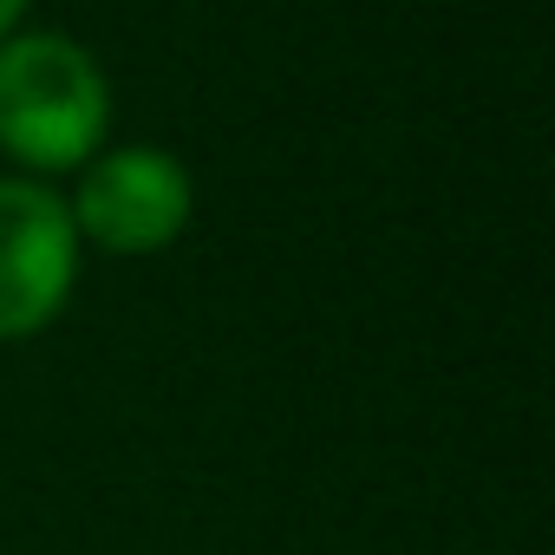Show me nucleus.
Listing matches in <instances>:
<instances>
[{"instance_id": "1", "label": "nucleus", "mask_w": 555, "mask_h": 555, "mask_svg": "<svg viewBox=\"0 0 555 555\" xmlns=\"http://www.w3.org/2000/svg\"><path fill=\"white\" fill-rule=\"evenodd\" d=\"M112 79L73 34L21 27L0 40V151L21 177H66L105 151Z\"/></svg>"}, {"instance_id": "2", "label": "nucleus", "mask_w": 555, "mask_h": 555, "mask_svg": "<svg viewBox=\"0 0 555 555\" xmlns=\"http://www.w3.org/2000/svg\"><path fill=\"white\" fill-rule=\"evenodd\" d=\"M73 177L79 183L66 196V216L79 248L118 255V261L164 255L196 216V177L164 144H112L86 157Z\"/></svg>"}, {"instance_id": "3", "label": "nucleus", "mask_w": 555, "mask_h": 555, "mask_svg": "<svg viewBox=\"0 0 555 555\" xmlns=\"http://www.w3.org/2000/svg\"><path fill=\"white\" fill-rule=\"evenodd\" d=\"M79 282V235L47 177H0V340L47 334Z\"/></svg>"}, {"instance_id": "4", "label": "nucleus", "mask_w": 555, "mask_h": 555, "mask_svg": "<svg viewBox=\"0 0 555 555\" xmlns=\"http://www.w3.org/2000/svg\"><path fill=\"white\" fill-rule=\"evenodd\" d=\"M27 14H34V0H0V40H14L27 27Z\"/></svg>"}]
</instances>
